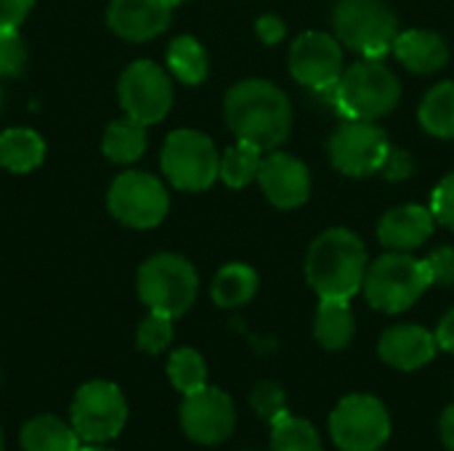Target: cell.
I'll use <instances>...</instances> for the list:
<instances>
[{"instance_id":"6da1fadb","label":"cell","mask_w":454,"mask_h":451,"mask_svg":"<svg viewBox=\"0 0 454 451\" xmlns=\"http://www.w3.org/2000/svg\"><path fill=\"white\" fill-rule=\"evenodd\" d=\"M226 122L237 141H247L261 152L279 149L293 130V106L282 88L269 80H242L229 88L223 101Z\"/></svg>"},{"instance_id":"7a4b0ae2","label":"cell","mask_w":454,"mask_h":451,"mask_svg":"<svg viewBox=\"0 0 454 451\" xmlns=\"http://www.w3.org/2000/svg\"><path fill=\"white\" fill-rule=\"evenodd\" d=\"M367 268V247L348 229L322 231L306 255V279L319 298L351 300L364 287Z\"/></svg>"},{"instance_id":"3957f363","label":"cell","mask_w":454,"mask_h":451,"mask_svg":"<svg viewBox=\"0 0 454 451\" xmlns=\"http://www.w3.org/2000/svg\"><path fill=\"white\" fill-rule=\"evenodd\" d=\"M335 109L346 120L375 122L391 114L402 101V82L383 64V58H359L343 69L338 85L330 90Z\"/></svg>"},{"instance_id":"277c9868","label":"cell","mask_w":454,"mask_h":451,"mask_svg":"<svg viewBox=\"0 0 454 451\" xmlns=\"http://www.w3.org/2000/svg\"><path fill=\"white\" fill-rule=\"evenodd\" d=\"M431 284L434 279L426 260H418L410 253H386L370 263L362 290L375 311L402 314L412 308Z\"/></svg>"},{"instance_id":"5b68a950","label":"cell","mask_w":454,"mask_h":451,"mask_svg":"<svg viewBox=\"0 0 454 451\" xmlns=\"http://www.w3.org/2000/svg\"><path fill=\"white\" fill-rule=\"evenodd\" d=\"M333 29L343 48L362 58H383L399 35V19L386 0H338Z\"/></svg>"},{"instance_id":"8992f818","label":"cell","mask_w":454,"mask_h":451,"mask_svg":"<svg viewBox=\"0 0 454 451\" xmlns=\"http://www.w3.org/2000/svg\"><path fill=\"white\" fill-rule=\"evenodd\" d=\"M136 284H138V298L149 306V311L178 319L194 306L200 276L186 258L173 253H160L138 268Z\"/></svg>"},{"instance_id":"52a82bcc","label":"cell","mask_w":454,"mask_h":451,"mask_svg":"<svg viewBox=\"0 0 454 451\" xmlns=\"http://www.w3.org/2000/svg\"><path fill=\"white\" fill-rule=\"evenodd\" d=\"M162 173L181 191H205L215 183L221 170V154L215 144L200 130H173L160 157Z\"/></svg>"},{"instance_id":"ba28073f","label":"cell","mask_w":454,"mask_h":451,"mask_svg":"<svg viewBox=\"0 0 454 451\" xmlns=\"http://www.w3.org/2000/svg\"><path fill=\"white\" fill-rule=\"evenodd\" d=\"M391 415L378 396L351 393L330 415V436L340 451H380L391 439Z\"/></svg>"},{"instance_id":"9c48e42d","label":"cell","mask_w":454,"mask_h":451,"mask_svg":"<svg viewBox=\"0 0 454 451\" xmlns=\"http://www.w3.org/2000/svg\"><path fill=\"white\" fill-rule=\"evenodd\" d=\"M106 205L120 223L130 229H154L165 221L170 199L160 178L141 170H128L112 181Z\"/></svg>"},{"instance_id":"30bf717a","label":"cell","mask_w":454,"mask_h":451,"mask_svg":"<svg viewBox=\"0 0 454 451\" xmlns=\"http://www.w3.org/2000/svg\"><path fill=\"white\" fill-rule=\"evenodd\" d=\"M128 420L125 396L114 383L90 380L72 401V428L88 444H104L120 436Z\"/></svg>"},{"instance_id":"8fae6325","label":"cell","mask_w":454,"mask_h":451,"mask_svg":"<svg viewBox=\"0 0 454 451\" xmlns=\"http://www.w3.org/2000/svg\"><path fill=\"white\" fill-rule=\"evenodd\" d=\"M388 149H391V141L383 133V128H378L375 122H362V120H348L327 141V154H330L333 167L351 178L380 173L388 157Z\"/></svg>"},{"instance_id":"7c38bea8","label":"cell","mask_w":454,"mask_h":451,"mask_svg":"<svg viewBox=\"0 0 454 451\" xmlns=\"http://www.w3.org/2000/svg\"><path fill=\"white\" fill-rule=\"evenodd\" d=\"M120 106L128 117L154 125L168 117L173 106V85L162 66L154 61H136L120 77Z\"/></svg>"},{"instance_id":"4fadbf2b","label":"cell","mask_w":454,"mask_h":451,"mask_svg":"<svg viewBox=\"0 0 454 451\" xmlns=\"http://www.w3.org/2000/svg\"><path fill=\"white\" fill-rule=\"evenodd\" d=\"M290 74L303 88L330 93L343 74V45L327 32H303L290 45Z\"/></svg>"},{"instance_id":"5bb4252c","label":"cell","mask_w":454,"mask_h":451,"mask_svg":"<svg viewBox=\"0 0 454 451\" xmlns=\"http://www.w3.org/2000/svg\"><path fill=\"white\" fill-rule=\"evenodd\" d=\"M181 428L194 444L202 447L229 441L237 428V409L231 396L210 385L189 393L181 404Z\"/></svg>"},{"instance_id":"9a60e30c","label":"cell","mask_w":454,"mask_h":451,"mask_svg":"<svg viewBox=\"0 0 454 451\" xmlns=\"http://www.w3.org/2000/svg\"><path fill=\"white\" fill-rule=\"evenodd\" d=\"M255 181L261 183L263 197L279 210H295L311 197V173L306 162L277 149L263 157Z\"/></svg>"},{"instance_id":"2e32d148","label":"cell","mask_w":454,"mask_h":451,"mask_svg":"<svg viewBox=\"0 0 454 451\" xmlns=\"http://www.w3.org/2000/svg\"><path fill=\"white\" fill-rule=\"evenodd\" d=\"M436 354H439L436 332H431L420 324L388 327L378 340V356L399 372L423 369L436 359Z\"/></svg>"},{"instance_id":"e0dca14e","label":"cell","mask_w":454,"mask_h":451,"mask_svg":"<svg viewBox=\"0 0 454 451\" xmlns=\"http://www.w3.org/2000/svg\"><path fill=\"white\" fill-rule=\"evenodd\" d=\"M173 8L165 0H112L106 21L114 35L130 43H146L162 35L170 24Z\"/></svg>"},{"instance_id":"ac0fdd59","label":"cell","mask_w":454,"mask_h":451,"mask_svg":"<svg viewBox=\"0 0 454 451\" xmlns=\"http://www.w3.org/2000/svg\"><path fill=\"white\" fill-rule=\"evenodd\" d=\"M436 218L431 207L402 205L388 210L378 223V239L388 253H412L428 242L434 234Z\"/></svg>"},{"instance_id":"d6986e66","label":"cell","mask_w":454,"mask_h":451,"mask_svg":"<svg viewBox=\"0 0 454 451\" xmlns=\"http://www.w3.org/2000/svg\"><path fill=\"white\" fill-rule=\"evenodd\" d=\"M394 56L415 74H434L450 64V45L439 32L407 29L394 40Z\"/></svg>"},{"instance_id":"ffe728a7","label":"cell","mask_w":454,"mask_h":451,"mask_svg":"<svg viewBox=\"0 0 454 451\" xmlns=\"http://www.w3.org/2000/svg\"><path fill=\"white\" fill-rule=\"evenodd\" d=\"M356 335V322L348 300L319 298V308L314 316V338L325 351H343L351 346Z\"/></svg>"},{"instance_id":"44dd1931","label":"cell","mask_w":454,"mask_h":451,"mask_svg":"<svg viewBox=\"0 0 454 451\" xmlns=\"http://www.w3.org/2000/svg\"><path fill=\"white\" fill-rule=\"evenodd\" d=\"M45 157V141L32 128H8L0 133V167L8 173H29Z\"/></svg>"},{"instance_id":"7402d4cb","label":"cell","mask_w":454,"mask_h":451,"mask_svg":"<svg viewBox=\"0 0 454 451\" xmlns=\"http://www.w3.org/2000/svg\"><path fill=\"white\" fill-rule=\"evenodd\" d=\"M213 303L221 308L247 306L258 292V274L247 263H226L213 279Z\"/></svg>"},{"instance_id":"603a6c76","label":"cell","mask_w":454,"mask_h":451,"mask_svg":"<svg viewBox=\"0 0 454 451\" xmlns=\"http://www.w3.org/2000/svg\"><path fill=\"white\" fill-rule=\"evenodd\" d=\"M24 451H80V436L59 417L40 415L21 428Z\"/></svg>"},{"instance_id":"cb8c5ba5","label":"cell","mask_w":454,"mask_h":451,"mask_svg":"<svg viewBox=\"0 0 454 451\" xmlns=\"http://www.w3.org/2000/svg\"><path fill=\"white\" fill-rule=\"evenodd\" d=\"M101 149L117 165L136 162L146 152V125L128 117V114L122 120H114L104 133Z\"/></svg>"},{"instance_id":"d4e9b609","label":"cell","mask_w":454,"mask_h":451,"mask_svg":"<svg viewBox=\"0 0 454 451\" xmlns=\"http://www.w3.org/2000/svg\"><path fill=\"white\" fill-rule=\"evenodd\" d=\"M418 120L428 136L454 138V80L439 82L426 93L418 109Z\"/></svg>"},{"instance_id":"484cf974","label":"cell","mask_w":454,"mask_h":451,"mask_svg":"<svg viewBox=\"0 0 454 451\" xmlns=\"http://www.w3.org/2000/svg\"><path fill=\"white\" fill-rule=\"evenodd\" d=\"M168 69L184 85L205 82V77L210 72V61H207V53H205L202 43L197 37H192V35H178L168 45Z\"/></svg>"},{"instance_id":"4316f807","label":"cell","mask_w":454,"mask_h":451,"mask_svg":"<svg viewBox=\"0 0 454 451\" xmlns=\"http://www.w3.org/2000/svg\"><path fill=\"white\" fill-rule=\"evenodd\" d=\"M271 451H325L319 431L290 412L271 420Z\"/></svg>"},{"instance_id":"83f0119b","label":"cell","mask_w":454,"mask_h":451,"mask_svg":"<svg viewBox=\"0 0 454 451\" xmlns=\"http://www.w3.org/2000/svg\"><path fill=\"white\" fill-rule=\"evenodd\" d=\"M263 162V152L247 141H237L234 146H229L221 157V170L218 178L231 186V189H245L247 183H253L258 178Z\"/></svg>"},{"instance_id":"f1b7e54d","label":"cell","mask_w":454,"mask_h":451,"mask_svg":"<svg viewBox=\"0 0 454 451\" xmlns=\"http://www.w3.org/2000/svg\"><path fill=\"white\" fill-rule=\"evenodd\" d=\"M168 377H170V383H173L176 391H181L184 396H189V393H194V391H200V388L207 385L205 359L194 348H178L168 359Z\"/></svg>"},{"instance_id":"f546056e","label":"cell","mask_w":454,"mask_h":451,"mask_svg":"<svg viewBox=\"0 0 454 451\" xmlns=\"http://www.w3.org/2000/svg\"><path fill=\"white\" fill-rule=\"evenodd\" d=\"M136 340H138V348H141L144 354H162V351L170 346V340H173V319L165 316V314L152 311V314L141 322Z\"/></svg>"},{"instance_id":"4dcf8cb0","label":"cell","mask_w":454,"mask_h":451,"mask_svg":"<svg viewBox=\"0 0 454 451\" xmlns=\"http://www.w3.org/2000/svg\"><path fill=\"white\" fill-rule=\"evenodd\" d=\"M250 404L255 409L258 417L263 420H277L282 412H287V391L279 385V383H271V380H263L253 388L250 393Z\"/></svg>"},{"instance_id":"1f68e13d","label":"cell","mask_w":454,"mask_h":451,"mask_svg":"<svg viewBox=\"0 0 454 451\" xmlns=\"http://www.w3.org/2000/svg\"><path fill=\"white\" fill-rule=\"evenodd\" d=\"M27 64V48L16 29H0V77H19Z\"/></svg>"},{"instance_id":"d6a6232c","label":"cell","mask_w":454,"mask_h":451,"mask_svg":"<svg viewBox=\"0 0 454 451\" xmlns=\"http://www.w3.org/2000/svg\"><path fill=\"white\" fill-rule=\"evenodd\" d=\"M431 213L436 223L454 231V170L439 181V186L431 194Z\"/></svg>"},{"instance_id":"836d02e7","label":"cell","mask_w":454,"mask_h":451,"mask_svg":"<svg viewBox=\"0 0 454 451\" xmlns=\"http://www.w3.org/2000/svg\"><path fill=\"white\" fill-rule=\"evenodd\" d=\"M428 274L434 279V284L439 287H452L454 284V247L452 245H442L436 247L428 258H426Z\"/></svg>"},{"instance_id":"e575fe53","label":"cell","mask_w":454,"mask_h":451,"mask_svg":"<svg viewBox=\"0 0 454 451\" xmlns=\"http://www.w3.org/2000/svg\"><path fill=\"white\" fill-rule=\"evenodd\" d=\"M412 170H415V162H412V157H410L404 149H399V146H391L380 173H383L388 181H404V178H410V175H412Z\"/></svg>"},{"instance_id":"d590c367","label":"cell","mask_w":454,"mask_h":451,"mask_svg":"<svg viewBox=\"0 0 454 451\" xmlns=\"http://www.w3.org/2000/svg\"><path fill=\"white\" fill-rule=\"evenodd\" d=\"M255 32H258V37H261L266 45H277V43L285 40L287 24H285V19L277 16V13H263V16L255 21Z\"/></svg>"},{"instance_id":"8d00e7d4","label":"cell","mask_w":454,"mask_h":451,"mask_svg":"<svg viewBox=\"0 0 454 451\" xmlns=\"http://www.w3.org/2000/svg\"><path fill=\"white\" fill-rule=\"evenodd\" d=\"M32 3L35 0H0V29H16L32 11Z\"/></svg>"},{"instance_id":"74e56055","label":"cell","mask_w":454,"mask_h":451,"mask_svg":"<svg viewBox=\"0 0 454 451\" xmlns=\"http://www.w3.org/2000/svg\"><path fill=\"white\" fill-rule=\"evenodd\" d=\"M436 340H439V348L447 351V354H454V308H450L439 327H436Z\"/></svg>"},{"instance_id":"f35d334b","label":"cell","mask_w":454,"mask_h":451,"mask_svg":"<svg viewBox=\"0 0 454 451\" xmlns=\"http://www.w3.org/2000/svg\"><path fill=\"white\" fill-rule=\"evenodd\" d=\"M439 433H442V441L450 451H454V404L444 409L442 420H439Z\"/></svg>"},{"instance_id":"ab89813d","label":"cell","mask_w":454,"mask_h":451,"mask_svg":"<svg viewBox=\"0 0 454 451\" xmlns=\"http://www.w3.org/2000/svg\"><path fill=\"white\" fill-rule=\"evenodd\" d=\"M165 3H168L170 8H176V5H181V3H186V0H165Z\"/></svg>"},{"instance_id":"60d3db41","label":"cell","mask_w":454,"mask_h":451,"mask_svg":"<svg viewBox=\"0 0 454 451\" xmlns=\"http://www.w3.org/2000/svg\"><path fill=\"white\" fill-rule=\"evenodd\" d=\"M80 451H112V449H104V447H88V449H80Z\"/></svg>"},{"instance_id":"b9f144b4","label":"cell","mask_w":454,"mask_h":451,"mask_svg":"<svg viewBox=\"0 0 454 451\" xmlns=\"http://www.w3.org/2000/svg\"><path fill=\"white\" fill-rule=\"evenodd\" d=\"M5 449V444H3V431H0V451Z\"/></svg>"},{"instance_id":"7bdbcfd3","label":"cell","mask_w":454,"mask_h":451,"mask_svg":"<svg viewBox=\"0 0 454 451\" xmlns=\"http://www.w3.org/2000/svg\"><path fill=\"white\" fill-rule=\"evenodd\" d=\"M3 101H5V96H3V90H0V109H3Z\"/></svg>"}]
</instances>
